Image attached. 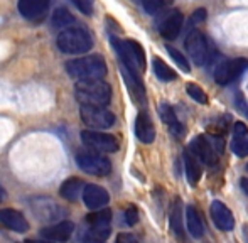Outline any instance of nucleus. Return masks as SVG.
Masks as SVG:
<instances>
[{
    "label": "nucleus",
    "instance_id": "obj_1",
    "mask_svg": "<svg viewBox=\"0 0 248 243\" xmlns=\"http://www.w3.org/2000/svg\"><path fill=\"white\" fill-rule=\"evenodd\" d=\"M75 96L79 105L107 106L111 102V86L103 79H83L75 85Z\"/></svg>",
    "mask_w": 248,
    "mask_h": 243
},
{
    "label": "nucleus",
    "instance_id": "obj_2",
    "mask_svg": "<svg viewBox=\"0 0 248 243\" xmlns=\"http://www.w3.org/2000/svg\"><path fill=\"white\" fill-rule=\"evenodd\" d=\"M56 44L64 54H85L93 47V36L86 27L73 26L59 32Z\"/></svg>",
    "mask_w": 248,
    "mask_h": 243
},
{
    "label": "nucleus",
    "instance_id": "obj_3",
    "mask_svg": "<svg viewBox=\"0 0 248 243\" xmlns=\"http://www.w3.org/2000/svg\"><path fill=\"white\" fill-rule=\"evenodd\" d=\"M66 71L71 78L83 81V79H103L107 76V62L100 54L75 58L66 62Z\"/></svg>",
    "mask_w": 248,
    "mask_h": 243
},
{
    "label": "nucleus",
    "instance_id": "obj_4",
    "mask_svg": "<svg viewBox=\"0 0 248 243\" xmlns=\"http://www.w3.org/2000/svg\"><path fill=\"white\" fill-rule=\"evenodd\" d=\"M111 44H113L115 51L120 58L122 66H125L134 73H139V75L144 71L147 61H145V51L140 43L134 39L120 41L117 37H111Z\"/></svg>",
    "mask_w": 248,
    "mask_h": 243
},
{
    "label": "nucleus",
    "instance_id": "obj_5",
    "mask_svg": "<svg viewBox=\"0 0 248 243\" xmlns=\"http://www.w3.org/2000/svg\"><path fill=\"white\" fill-rule=\"evenodd\" d=\"M76 164L83 172L92 176H98L105 178L111 172V162L103 152H96L92 149H85L76 154Z\"/></svg>",
    "mask_w": 248,
    "mask_h": 243
},
{
    "label": "nucleus",
    "instance_id": "obj_6",
    "mask_svg": "<svg viewBox=\"0 0 248 243\" xmlns=\"http://www.w3.org/2000/svg\"><path fill=\"white\" fill-rule=\"evenodd\" d=\"M81 122L90 127L92 130H107L111 128L117 122L113 112H110L105 106H93V105H81L79 108Z\"/></svg>",
    "mask_w": 248,
    "mask_h": 243
},
{
    "label": "nucleus",
    "instance_id": "obj_7",
    "mask_svg": "<svg viewBox=\"0 0 248 243\" xmlns=\"http://www.w3.org/2000/svg\"><path fill=\"white\" fill-rule=\"evenodd\" d=\"M81 142L88 149L96 152H117L120 149V142L115 135L100 130H92V128L81 132Z\"/></svg>",
    "mask_w": 248,
    "mask_h": 243
},
{
    "label": "nucleus",
    "instance_id": "obj_8",
    "mask_svg": "<svg viewBox=\"0 0 248 243\" xmlns=\"http://www.w3.org/2000/svg\"><path fill=\"white\" fill-rule=\"evenodd\" d=\"M247 69H248L247 58H233V60H228L216 66L215 81L221 86L230 85V83H233L235 79H238Z\"/></svg>",
    "mask_w": 248,
    "mask_h": 243
},
{
    "label": "nucleus",
    "instance_id": "obj_9",
    "mask_svg": "<svg viewBox=\"0 0 248 243\" xmlns=\"http://www.w3.org/2000/svg\"><path fill=\"white\" fill-rule=\"evenodd\" d=\"M187 151L201 162L202 166H208V167H213V166L218 162V152H216L215 145H213L209 135H198L187 145Z\"/></svg>",
    "mask_w": 248,
    "mask_h": 243
},
{
    "label": "nucleus",
    "instance_id": "obj_10",
    "mask_svg": "<svg viewBox=\"0 0 248 243\" xmlns=\"http://www.w3.org/2000/svg\"><path fill=\"white\" fill-rule=\"evenodd\" d=\"M186 51L189 58L196 66H204L209 61V44L208 39L202 32L199 30H193L189 36L186 37Z\"/></svg>",
    "mask_w": 248,
    "mask_h": 243
},
{
    "label": "nucleus",
    "instance_id": "obj_11",
    "mask_svg": "<svg viewBox=\"0 0 248 243\" xmlns=\"http://www.w3.org/2000/svg\"><path fill=\"white\" fill-rule=\"evenodd\" d=\"M209 216L218 230L226 231V233L235 230V216H233L232 210L221 201H213L209 206Z\"/></svg>",
    "mask_w": 248,
    "mask_h": 243
},
{
    "label": "nucleus",
    "instance_id": "obj_12",
    "mask_svg": "<svg viewBox=\"0 0 248 243\" xmlns=\"http://www.w3.org/2000/svg\"><path fill=\"white\" fill-rule=\"evenodd\" d=\"M83 203L88 210L96 211L105 208L110 203V194L105 187L98 186V184H86L85 191H83Z\"/></svg>",
    "mask_w": 248,
    "mask_h": 243
},
{
    "label": "nucleus",
    "instance_id": "obj_13",
    "mask_svg": "<svg viewBox=\"0 0 248 243\" xmlns=\"http://www.w3.org/2000/svg\"><path fill=\"white\" fill-rule=\"evenodd\" d=\"M122 76L125 79V85H127L128 91H130V96L139 106H145L147 105V96H145V88L144 83L140 79V75L139 73H134L130 69H127L125 66H122Z\"/></svg>",
    "mask_w": 248,
    "mask_h": 243
},
{
    "label": "nucleus",
    "instance_id": "obj_14",
    "mask_svg": "<svg viewBox=\"0 0 248 243\" xmlns=\"http://www.w3.org/2000/svg\"><path fill=\"white\" fill-rule=\"evenodd\" d=\"M184 17L181 14V10H170L162 17V20L159 22V32L166 41H174L179 36L181 29H183Z\"/></svg>",
    "mask_w": 248,
    "mask_h": 243
},
{
    "label": "nucleus",
    "instance_id": "obj_15",
    "mask_svg": "<svg viewBox=\"0 0 248 243\" xmlns=\"http://www.w3.org/2000/svg\"><path fill=\"white\" fill-rule=\"evenodd\" d=\"M51 0H19L17 7H19V12L24 19L27 20H43L47 14Z\"/></svg>",
    "mask_w": 248,
    "mask_h": 243
},
{
    "label": "nucleus",
    "instance_id": "obj_16",
    "mask_svg": "<svg viewBox=\"0 0 248 243\" xmlns=\"http://www.w3.org/2000/svg\"><path fill=\"white\" fill-rule=\"evenodd\" d=\"M0 223L5 228H9V230L17 231V233H26L31 228L26 216H24L20 211L12 210V208H3V210H0Z\"/></svg>",
    "mask_w": 248,
    "mask_h": 243
},
{
    "label": "nucleus",
    "instance_id": "obj_17",
    "mask_svg": "<svg viewBox=\"0 0 248 243\" xmlns=\"http://www.w3.org/2000/svg\"><path fill=\"white\" fill-rule=\"evenodd\" d=\"M73 231H75V225L66 220V221H59V223L51 225V227L41 230V237H43L44 240H49L54 243H64L69 240Z\"/></svg>",
    "mask_w": 248,
    "mask_h": 243
},
{
    "label": "nucleus",
    "instance_id": "obj_18",
    "mask_svg": "<svg viewBox=\"0 0 248 243\" xmlns=\"http://www.w3.org/2000/svg\"><path fill=\"white\" fill-rule=\"evenodd\" d=\"M135 135L142 144H152L155 140V127L152 123V119L145 110L137 113L135 119Z\"/></svg>",
    "mask_w": 248,
    "mask_h": 243
},
{
    "label": "nucleus",
    "instance_id": "obj_19",
    "mask_svg": "<svg viewBox=\"0 0 248 243\" xmlns=\"http://www.w3.org/2000/svg\"><path fill=\"white\" fill-rule=\"evenodd\" d=\"M232 152L238 157H248V127L243 122H235L233 125Z\"/></svg>",
    "mask_w": 248,
    "mask_h": 243
},
{
    "label": "nucleus",
    "instance_id": "obj_20",
    "mask_svg": "<svg viewBox=\"0 0 248 243\" xmlns=\"http://www.w3.org/2000/svg\"><path fill=\"white\" fill-rule=\"evenodd\" d=\"M159 115H160V119H162L164 123L169 127L170 134H172L174 137H176V138H183L184 137V134H186V128H184V125L179 122L176 112H174V108L169 105V103H160V105H159Z\"/></svg>",
    "mask_w": 248,
    "mask_h": 243
},
{
    "label": "nucleus",
    "instance_id": "obj_21",
    "mask_svg": "<svg viewBox=\"0 0 248 243\" xmlns=\"http://www.w3.org/2000/svg\"><path fill=\"white\" fill-rule=\"evenodd\" d=\"M186 227H187V231L193 238H202L204 235V225H202V218H201V213L198 211V208L194 204H187L186 208Z\"/></svg>",
    "mask_w": 248,
    "mask_h": 243
},
{
    "label": "nucleus",
    "instance_id": "obj_22",
    "mask_svg": "<svg viewBox=\"0 0 248 243\" xmlns=\"http://www.w3.org/2000/svg\"><path fill=\"white\" fill-rule=\"evenodd\" d=\"M183 162H184V171H186L187 182H189L191 186H196V184L199 182V179H201V176H202L201 162H199L198 159L194 157L189 151H187V149L183 154Z\"/></svg>",
    "mask_w": 248,
    "mask_h": 243
},
{
    "label": "nucleus",
    "instance_id": "obj_23",
    "mask_svg": "<svg viewBox=\"0 0 248 243\" xmlns=\"http://www.w3.org/2000/svg\"><path fill=\"white\" fill-rule=\"evenodd\" d=\"M169 225L172 233L176 235V238L184 240V227H183V201L181 197H174L172 208H170V216H169Z\"/></svg>",
    "mask_w": 248,
    "mask_h": 243
},
{
    "label": "nucleus",
    "instance_id": "obj_24",
    "mask_svg": "<svg viewBox=\"0 0 248 243\" xmlns=\"http://www.w3.org/2000/svg\"><path fill=\"white\" fill-rule=\"evenodd\" d=\"M86 184L78 178H69L59 187V194L61 197H64L66 201H76L79 196H83V191H85Z\"/></svg>",
    "mask_w": 248,
    "mask_h": 243
},
{
    "label": "nucleus",
    "instance_id": "obj_25",
    "mask_svg": "<svg viewBox=\"0 0 248 243\" xmlns=\"http://www.w3.org/2000/svg\"><path fill=\"white\" fill-rule=\"evenodd\" d=\"M51 22H52V27L54 29H68V27H73L76 24V19L69 14L68 9H64V7H59V9H56L54 12H52L51 15Z\"/></svg>",
    "mask_w": 248,
    "mask_h": 243
},
{
    "label": "nucleus",
    "instance_id": "obj_26",
    "mask_svg": "<svg viewBox=\"0 0 248 243\" xmlns=\"http://www.w3.org/2000/svg\"><path fill=\"white\" fill-rule=\"evenodd\" d=\"M110 227H88L83 233V243H105L110 237Z\"/></svg>",
    "mask_w": 248,
    "mask_h": 243
},
{
    "label": "nucleus",
    "instance_id": "obj_27",
    "mask_svg": "<svg viewBox=\"0 0 248 243\" xmlns=\"http://www.w3.org/2000/svg\"><path fill=\"white\" fill-rule=\"evenodd\" d=\"M110 223H111V211L108 208L92 211L86 216V225L88 227H110Z\"/></svg>",
    "mask_w": 248,
    "mask_h": 243
},
{
    "label": "nucleus",
    "instance_id": "obj_28",
    "mask_svg": "<svg viewBox=\"0 0 248 243\" xmlns=\"http://www.w3.org/2000/svg\"><path fill=\"white\" fill-rule=\"evenodd\" d=\"M154 73L164 83L174 81L177 78V73L169 64H166V61H162L160 58H154Z\"/></svg>",
    "mask_w": 248,
    "mask_h": 243
},
{
    "label": "nucleus",
    "instance_id": "obj_29",
    "mask_svg": "<svg viewBox=\"0 0 248 243\" xmlns=\"http://www.w3.org/2000/svg\"><path fill=\"white\" fill-rule=\"evenodd\" d=\"M186 91H187V95H189V98L198 102L199 105H206V103H208V96H206L204 90L199 85H196V83H187Z\"/></svg>",
    "mask_w": 248,
    "mask_h": 243
},
{
    "label": "nucleus",
    "instance_id": "obj_30",
    "mask_svg": "<svg viewBox=\"0 0 248 243\" xmlns=\"http://www.w3.org/2000/svg\"><path fill=\"white\" fill-rule=\"evenodd\" d=\"M166 49H167V53L170 54V58L174 60V62H176L177 66H179L181 69H183L184 73H189L191 71V64H189V61L184 58V54L181 53L179 49H176V47H172V46H166Z\"/></svg>",
    "mask_w": 248,
    "mask_h": 243
},
{
    "label": "nucleus",
    "instance_id": "obj_31",
    "mask_svg": "<svg viewBox=\"0 0 248 243\" xmlns=\"http://www.w3.org/2000/svg\"><path fill=\"white\" fill-rule=\"evenodd\" d=\"M170 3H172V0H142V5L147 14H157Z\"/></svg>",
    "mask_w": 248,
    "mask_h": 243
},
{
    "label": "nucleus",
    "instance_id": "obj_32",
    "mask_svg": "<svg viewBox=\"0 0 248 243\" xmlns=\"http://www.w3.org/2000/svg\"><path fill=\"white\" fill-rule=\"evenodd\" d=\"M124 221L127 227H135L139 223V210L135 206H128L124 213Z\"/></svg>",
    "mask_w": 248,
    "mask_h": 243
},
{
    "label": "nucleus",
    "instance_id": "obj_33",
    "mask_svg": "<svg viewBox=\"0 0 248 243\" xmlns=\"http://www.w3.org/2000/svg\"><path fill=\"white\" fill-rule=\"evenodd\" d=\"M76 7H78L79 12H83L85 15H92L93 7H92V0H71Z\"/></svg>",
    "mask_w": 248,
    "mask_h": 243
},
{
    "label": "nucleus",
    "instance_id": "obj_34",
    "mask_svg": "<svg viewBox=\"0 0 248 243\" xmlns=\"http://www.w3.org/2000/svg\"><path fill=\"white\" fill-rule=\"evenodd\" d=\"M235 105L238 108V112L242 115H245L248 119V103H247V98L242 95V93H236V98H235Z\"/></svg>",
    "mask_w": 248,
    "mask_h": 243
},
{
    "label": "nucleus",
    "instance_id": "obj_35",
    "mask_svg": "<svg viewBox=\"0 0 248 243\" xmlns=\"http://www.w3.org/2000/svg\"><path fill=\"white\" fill-rule=\"evenodd\" d=\"M115 243H139V240H137V237L132 233H118Z\"/></svg>",
    "mask_w": 248,
    "mask_h": 243
},
{
    "label": "nucleus",
    "instance_id": "obj_36",
    "mask_svg": "<svg viewBox=\"0 0 248 243\" xmlns=\"http://www.w3.org/2000/svg\"><path fill=\"white\" fill-rule=\"evenodd\" d=\"M206 10L204 9H198L196 12L193 14V17H191V24H198V22H202V20L206 19Z\"/></svg>",
    "mask_w": 248,
    "mask_h": 243
},
{
    "label": "nucleus",
    "instance_id": "obj_37",
    "mask_svg": "<svg viewBox=\"0 0 248 243\" xmlns=\"http://www.w3.org/2000/svg\"><path fill=\"white\" fill-rule=\"evenodd\" d=\"M240 187H242L243 194H247V196H248V178L240 179Z\"/></svg>",
    "mask_w": 248,
    "mask_h": 243
},
{
    "label": "nucleus",
    "instance_id": "obj_38",
    "mask_svg": "<svg viewBox=\"0 0 248 243\" xmlns=\"http://www.w3.org/2000/svg\"><path fill=\"white\" fill-rule=\"evenodd\" d=\"M20 243H54L49 240H26V242H20Z\"/></svg>",
    "mask_w": 248,
    "mask_h": 243
},
{
    "label": "nucleus",
    "instance_id": "obj_39",
    "mask_svg": "<svg viewBox=\"0 0 248 243\" xmlns=\"http://www.w3.org/2000/svg\"><path fill=\"white\" fill-rule=\"evenodd\" d=\"M243 240L248 243V225H243Z\"/></svg>",
    "mask_w": 248,
    "mask_h": 243
},
{
    "label": "nucleus",
    "instance_id": "obj_40",
    "mask_svg": "<svg viewBox=\"0 0 248 243\" xmlns=\"http://www.w3.org/2000/svg\"><path fill=\"white\" fill-rule=\"evenodd\" d=\"M3 196H5V191H3V187H2V184H0V203H2V199H3Z\"/></svg>",
    "mask_w": 248,
    "mask_h": 243
},
{
    "label": "nucleus",
    "instance_id": "obj_41",
    "mask_svg": "<svg viewBox=\"0 0 248 243\" xmlns=\"http://www.w3.org/2000/svg\"><path fill=\"white\" fill-rule=\"evenodd\" d=\"M247 172H248V164H247Z\"/></svg>",
    "mask_w": 248,
    "mask_h": 243
}]
</instances>
